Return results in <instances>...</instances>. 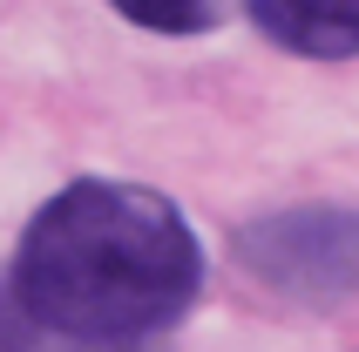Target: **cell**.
I'll return each mask as SVG.
<instances>
[{
  "instance_id": "2",
  "label": "cell",
  "mask_w": 359,
  "mask_h": 352,
  "mask_svg": "<svg viewBox=\"0 0 359 352\" xmlns=\"http://www.w3.org/2000/svg\"><path fill=\"white\" fill-rule=\"evenodd\" d=\"M238 264L258 285L305 298V305L353 298L359 292V210H346V203L278 210L238 237Z\"/></svg>"
},
{
  "instance_id": "4",
  "label": "cell",
  "mask_w": 359,
  "mask_h": 352,
  "mask_svg": "<svg viewBox=\"0 0 359 352\" xmlns=\"http://www.w3.org/2000/svg\"><path fill=\"white\" fill-rule=\"evenodd\" d=\"M0 352H129V346H95V339L48 332L41 318H27L14 305V292H0Z\"/></svg>"
},
{
  "instance_id": "5",
  "label": "cell",
  "mask_w": 359,
  "mask_h": 352,
  "mask_svg": "<svg viewBox=\"0 0 359 352\" xmlns=\"http://www.w3.org/2000/svg\"><path fill=\"white\" fill-rule=\"evenodd\" d=\"M109 7L149 34H203L217 20V0H109Z\"/></svg>"
},
{
  "instance_id": "3",
  "label": "cell",
  "mask_w": 359,
  "mask_h": 352,
  "mask_svg": "<svg viewBox=\"0 0 359 352\" xmlns=\"http://www.w3.org/2000/svg\"><path fill=\"white\" fill-rule=\"evenodd\" d=\"M251 20L292 55L312 61L359 55V0H251Z\"/></svg>"
},
{
  "instance_id": "1",
  "label": "cell",
  "mask_w": 359,
  "mask_h": 352,
  "mask_svg": "<svg viewBox=\"0 0 359 352\" xmlns=\"http://www.w3.org/2000/svg\"><path fill=\"white\" fill-rule=\"evenodd\" d=\"M203 285V244L170 196L142 183L81 176L55 190L20 231L7 292L48 332L136 346L190 312Z\"/></svg>"
}]
</instances>
